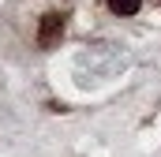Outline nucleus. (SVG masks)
<instances>
[{"label":"nucleus","mask_w":161,"mask_h":157,"mask_svg":"<svg viewBox=\"0 0 161 157\" xmlns=\"http://www.w3.org/2000/svg\"><path fill=\"white\" fill-rule=\"evenodd\" d=\"M64 34V15L60 11H45L41 15V26H38V45L41 49H53Z\"/></svg>","instance_id":"f257e3e1"},{"label":"nucleus","mask_w":161,"mask_h":157,"mask_svg":"<svg viewBox=\"0 0 161 157\" xmlns=\"http://www.w3.org/2000/svg\"><path fill=\"white\" fill-rule=\"evenodd\" d=\"M109 8H113L116 15H135V11L142 8V0H109Z\"/></svg>","instance_id":"f03ea898"}]
</instances>
